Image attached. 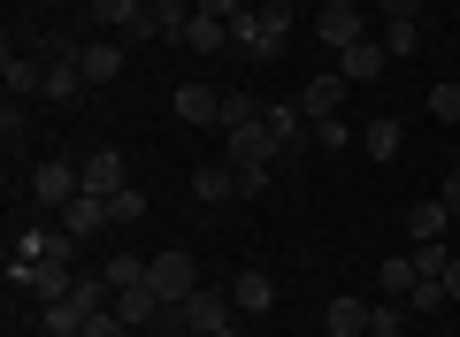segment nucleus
<instances>
[{"label": "nucleus", "mask_w": 460, "mask_h": 337, "mask_svg": "<svg viewBox=\"0 0 460 337\" xmlns=\"http://www.w3.org/2000/svg\"><path fill=\"white\" fill-rule=\"evenodd\" d=\"M0 84H8V100H31L39 84H47V62L23 54V47H8V54H0Z\"/></svg>", "instance_id": "obj_11"}, {"label": "nucleus", "mask_w": 460, "mask_h": 337, "mask_svg": "<svg viewBox=\"0 0 460 337\" xmlns=\"http://www.w3.org/2000/svg\"><path fill=\"white\" fill-rule=\"evenodd\" d=\"M345 93H353V84H345V69H323V77H307L299 108H307L314 123H323V115H338V108H345Z\"/></svg>", "instance_id": "obj_14"}, {"label": "nucleus", "mask_w": 460, "mask_h": 337, "mask_svg": "<svg viewBox=\"0 0 460 337\" xmlns=\"http://www.w3.org/2000/svg\"><path fill=\"white\" fill-rule=\"evenodd\" d=\"M314 31H323V47H361L368 39V8H323V16H314Z\"/></svg>", "instance_id": "obj_10"}, {"label": "nucleus", "mask_w": 460, "mask_h": 337, "mask_svg": "<svg viewBox=\"0 0 460 337\" xmlns=\"http://www.w3.org/2000/svg\"><path fill=\"white\" fill-rule=\"evenodd\" d=\"M146 284L162 291V299H192V291H199V261L184 253V245H169V253L146 261Z\"/></svg>", "instance_id": "obj_5"}, {"label": "nucleus", "mask_w": 460, "mask_h": 337, "mask_svg": "<svg viewBox=\"0 0 460 337\" xmlns=\"http://www.w3.org/2000/svg\"><path fill=\"white\" fill-rule=\"evenodd\" d=\"M376 284H384V299H407V291L422 284V269H414V253H392V261H384V276H376Z\"/></svg>", "instance_id": "obj_25"}, {"label": "nucleus", "mask_w": 460, "mask_h": 337, "mask_svg": "<svg viewBox=\"0 0 460 337\" xmlns=\"http://www.w3.org/2000/svg\"><path fill=\"white\" fill-rule=\"evenodd\" d=\"M100 276H108L115 291H131V284H146V261H138V253H108V269H100Z\"/></svg>", "instance_id": "obj_30"}, {"label": "nucleus", "mask_w": 460, "mask_h": 337, "mask_svg": "<svg viewBox=\"0 0 460 337\" xmlns=\"http://www.w3.org/2000/svg\"><path fill=\"white\" fill-rule=\"evenodd\" d=\"M184 337H208V330H184Z\"/></svg>", "instance_id": "obj_43"}, {"label": "nucleus", "mask_w": 460, "mask_h": 337, "mask_svg": "<svg viewBox=\"0 0 460 337\" xmlns=\"http://www.w3.org/2000/svg\"><path fill=\"white\" fill-rule=\"evenodd\" d=\"M269 130H277L284 154H307V146H314V115L299 108V100H269Z\"/></svg>", "instance_id": "obj_7"}, {"label": "nucleus", "mask_w": 460, "mask_h": 337, "mask_svg": "<svg viewBox=\"0 0 460 337\" xmlns=\"http://www.w3.org/2000/svg\"><path fill=\"white\" fill-rule=\"evenodd\" d=\"M376 16H384V23H399V16H422V0H376Z\"/></svg>", "instance_id": "obj_39"}, {"label": "nucleus", "mask_w": 460, "mask_h": 337, "mask_svg": "<svg viewBox=\"0 0 460 337\" xmlns=\"http://www.w3.org/2000/svg\"><path fill=\"white\" fill-rule=\"evenodd\" d=\"M138 215H146V184H123V192H108V230H131Z\"/></svg>", "instance_id": "obj_24"}, {"label": "nucleus", "mask_w": 460, "mask_h": 337, "mask_svg": "<svg viewBox=\"0 0 460 337\" xmlns=\"http://www.w3.org/2000/svg\"><path fill=\"white\" fill-rule=\"evenodd\" d=\"M8 291H39V299H69V291H77V276H69V261H23V253H8Z\"/></svg>", "instance_id": "obj_3"}, {"label": "nucleus", "mask_w": 460, "mask_h": 337, "mask_svg": "<svg viewBox=\"0 0 460 337\" xmlns=\"http://www.w3.org/2000/svg\"><path fill=\"white\" fill-rule=\"evenodd\" d=\"M445 230H453V215H445V200H422V208L407 215V238H414V245H438Z\"/></svg>", "instance_id": "obj_21"}, {"label": "nucleus", "mask_w": 460, "mask_h": 337, "mask_svg": "<svg viewBox=\"0 0 460 337\" xmlns=\"http://www.w3.org/2000/svg\"><path fill=\"white\" fill-rule=\"evenodd\" d=\"M192 23V0H146V23L131 31V47H154V39H184Z\"/></svg>", "instance_id": "obj_6"}, {"label": "nucleus", "mask_w": 460, "mask_h": 337, "mask_svg": "<svg viewBox=\"0 0 460 337\" xmlns=\"http://www.w3.org/2000/svg\"><path fill=\"white\" fill-rule=\"evenodd\" d=\"M269 192V169H238V200H261Z\"/></svg>", "instance_id": "obj_38"}, {"label": "nucleus", "mask_w": 460, "mask_h": 337, "mask_svg": "<svg viewBox=\"0 0 460 337\" xmlns=\"http://www.w3.org/2000/svg\"><path fill=\"white\" fill-rule=\"evenodd\" d=\"M438 200H445V215L460 223V169H445V192H438Z\"/></svg>", "instance_id": "obj_40"}, {"label": "nucleus", "mask_w": 460, "mask_h": 337, "mask_svg": "<svg viewBox=\"0 0 460 337\" xmlns=\"http://www.w3.org/2000/svg\"><path fill=\"white\" fill-rule=\"evenodd\" d=\"M62 230H69V238H93V230H108V200H100V192H77V200L62 208Z\"/></svg>", "instance_id": "obj_18"}, {"label": "nucleus", "mask_w": 460, "mask_h": 337, "mask_svg": "<svg viewBox=\"0 0 460 337\" xmlns=\"http://www.w3.org/2000/svg\"><path fill=\"white\" fill-rule=\"evenodd\" d=\"M77 69H84V84H115V77H123V47H108V39H84Z\"/></svg>", "instance_id": "obj_17"}, {"label": "nucleus", "mask_w": 460, "mask_h": 337, "mask_svg": "<svg viewBox=\"0 0 460 337\" xmlns=\"http://www.w3.org/2000/svg\"><path fill=\"white\" fill-rule=\"evenodd\" d=\"M192 8H199V16H215V23H238V16H246V0H192Z\"/></svg>", "instance_id": "obj_37"}, {"label": "nucleus", "mask_w": 460, "mask_h": 337, "mask_svg": "<svg viewBox=\"0 0 460 337\" xmlns=\"http://www.w3.org/2000/svg\"><path fill=\"white\" fill-rule=\"evenodd\" d=\"M123 184H131V161L115 154V146H93V154H84V192H123Z\"/></svg>", "instance_id": "obj_9"}, {"label": "nucleus", "mask_w": 460, "mask_h": 337, "mask_svg": "<svg viewBox=\"0 0 460 337\" xmlns=\"http://www.w3.org/2000/svg\"><path fill=\"white\" fill-rule=\"evenodd\" d=\"M23 192H31V208L62 215L69 200L84 192V161H69V154H47V161H31V177H23Z\"/></svg>", "instance_id": "obj_2"}, {"label": "nucleus", "mask_w": 460, "mask_h": 337, "mask_svg": "<svg viewBox=\"0 0 460 337\" xmlns=\"http://www.w3.org/2000/svg\"><path fill=\"white\" fill-rule=\"evenodd\" d=\"M384 54H392V62H399V54H422V16H399V23H384Z\"/></svg>", "instance_id": "obj_26"}, {"label": "nucleus", "mask_w": 460, "mask_h": 337, "mask_svg": "<svg viewBox=\"0 0 460 337\" xmlns=\"http://www.w3.org/2000/svg\"><path fill=\"white\" fill-rule=\"evenodd\" d=\"M429 115L460 130V84H453V77H445V84H429Z\"/></svg>", "instance_id": "obj_32"}, {"label": "nucleus", "mask_w": 460, "mask_h": 337, "mask_svg": "<svg viewBox=\"0 0 460 337\" xmlns=\"http://www.w3.org/2000/svg\"><path fill=\"white\" fill-rule=\"evenodd\" d=\"M361 146H368V154H376V161H399V146H407V130H399L392 115H376V123L361 130Z\"/></svg>", "instance_id": "obj_27"}, {"label": "nucleus", "mask_w": 460, "mask_h": 337, "mask_svg": "<svg viewBox=\"0 0 460 337\" xmlns=\"http://www.w3.org/2000/svg\"><path fill=\"white\" fill-rule=\"evenodd\" d=\"M223 291H230V306H238V315H269V306H277V284H269L261 269H238Z\"/></svg>", "instance_id": "obj_12"}, {"label": "nucleus", "mask_w": 460, "mask_h": 337, "mask_svg": "<svg viewBox=\"0 0 460 337\" xmlns=\"http://www.w3.org/2000/svg\"><path fill=\"white\" fill-rule=\"evenodd\" d=\"M323 330H330V337H368V299H353V291H338V299L323 306Z\"/></svg>", "instance_id": "obj_16"}, {"label": "nucleus", "mask_w": 460, "mask_h": 337, "mask_svg": "<svg viewBox=\"0 0 460 337\" xmlns=\"http://www.w3.org/2000/svg\"><path fill=\"white\" fill-rule=\"evenodd\" d=\"M77 93H84V69H77V62H47V84H39V100H54V108H69Z\"/></svg>", "instance_id": "obj_23"}, {"label": "nucleus", "mask_w": 460, "mask_h": 337, "mask_svg": "<svg viewBox=\"0 0 460 337\" xmlns=\"http://www.w3.org/2000/svg\"><path fill=\"white\" fill-rule=\"evenodd\" d=\"M269 115V100H253V93H223V130H238V123H261Z\"/></svg>", "instance_id": "obj_28"}, {"label": "nucleus", "mask_w": 460, "mask_h": 337, "mask_svg": "<svg viewBox=\"0 0 460 337\" xmlns=\"http://www.w3.org/2000/svg\"><path fill=\"white\" fill-rule=\"evenodd\" d=\"M292 23H299L292 0H261V8H246V16L230 23V47H238V54H261V62H277L284 39H292Z\"/></svg>", "instance_id": "obj_1"}, {"label": "nucleus", "mask_w": 460, "mask_h": 337, "mask_svg": "<svg viewBox=\"0 0 460 337\" xmlns=\"http://www.w3.org/2000/svg\"><path fill=\"white\" fill-rule=\"evenodd\" d=\"M323 8H361V0H323Z\"/></svg>", "instance_id": "obj_42"}, {"label": "nucleus", "mask_w": 460, "mask_h": 337, "mask_svg": "<svg viewBox=\"0 0 460 337\" xmlns=\"http://www.w3.org/2000/svg\"><path fill=\"white\" fill-rule=\"evenodd\" d=\"M77 337H138V330H131V322H123V315H115V306H108V315H93V322H84Z\"/></svg>", "instance_id": "obj_35"}, {"label": "nucleus", "mask_w": 460, "mask_h": 337, "mask_svg": "<svg viewBox=\"0 0 460 337\" xmlns=\"http://www.w3.org/2000/svg\"><path fill=\"white\" fill-rule=\"evenodd\" d=\"M84 322H93V315H84L77 299H47V306H39V337H77Z\"/></svg>", "instance_id": "obj_20"}, {"label": "nucleus", "mask_w": 460, "mask_h": 337, "mask_svg": "<svg viewBox=\"0 0 460 337\" xmlns=\"http://www.w3.org/2000/svg\"><path fill=\"white\" fill-rule=\"evenodd\" d=\"M445 261H453V253H445V238L438 245H414V269H422V276H445Z\"/></svg>", "instance_id": "obj_36"}, {"label": "nucleus", "mask_w": 460, "mask_h": 337, "mask_svg": "<svg viewBox=\"0 0 460 337\" xmlns=\"http://www.w3.org/2000/svg\"><path fill=\"white\" fill-rule=\"evenodd\" d=\"M284 146H277V130H269V115L261 123H238V130H223V161L230 169H269Z\"/></svg>", "instance_id": "obj_4"}, {"label": "nucleus", "mask_w": 460, "mask_h": 337, "mask_svg": "<svg viewBox=\"0 0 460 337\" xmlns=\"http://www.w3.org/2000/svg\"><path fill=\"white\" fill-rule=\"evenodd\" d=\"M384 62H392V54H384V39H376V31H368L361 47H345V54H338L345 84H376V77H384Z\"/></svg>", "instance_id": "obj_13"}, {"label": "nucleus", "mask_w": 460, "mask_h": 337, "mask_svg": "<svg viewBox=\"0 0 460 337\" xmlns=\"http://www.w3.org/2000/svg\"><path fill=\"white\" fill-rule=\"evenodd\" d=\"M84 16H93L100 31H123V39H131L138 23H146V0H84Z\"/></svg>", "instance_id": "obj_15"}, {"label": "nucleus", "mask_w": 460, "mask_h": 337, "mask_svg": "<svg viewBox=\"0 0 460 337\" xmlns=\"http://www.w3.org/2000/svg\"><path fill=\"white\" fill-rule=\"evenodd\" d=\"M177 123H192V130L215 123V130H223V93H215V84H199V77L177 84Z\"/></svg>", "instance_id": "obj_8"}, {"label": "nucleus", "mask_w": 460, "mask_h": 337, "mask_svg": "<svg viewBox=\"0 0 460 337\" xmlns=\"http://www.w3.org/2000/svg\"><path fill=\"white\" fill-rule=\"evenodd\" d=\"M0 138H8V154L31 138V108H23V100H8V108H0Z\"/></svg>", "instance_id": "obj_31"}, {"label": "nucleus", "mask_w": 460, "mask_h": 337, "mask_svg": "<svg viewBox=\"0 0 460 337\" xmlns=\"http://www.w3.org/2000/svg\"><path fill=\"white\" fill-rule=\"evenodd\" d=\"M438 284H445V299H453V306H460V253H453V261H445V276H438Z\"/></svg>", "instance_id": "obj_41"}, {"label": "nucleus", "mask_w": 460, "mask_h": 337, "mask_svg": "<svg viewBox=\"0 0 460 337\" xmlns=\"http://www.w3.org/2000/svg\"><path fill=\"white\" fill-rule=\"evenodd\" d=\"M438 306H445V284H438V276H422V284L407 291V315H438Z\"/></svg>", "instance_id": "obj_34"}, {"label": "nucleus", "mask_w": 460, "mask_h": 337, "mask_svg": "<svg viewBox=\"0 0 460 337\" xmlns=\"http://www.w3.org/2000/svg\"><path fill=\"white\" fill-rule=\"evenodd\" d=\"M407 330V299H376L368 306V337H399Z\"/></svg>", "instance_id": "obj_29"}, {"label": "nucleus", "mask_w": 460, "mask_h": 337, "mask_svg": "<svg viewBox=\"0 0 460 337\" xmlns=\"http://www.w3.org/2000/svg\"><path fill=\"white\" fill-rule=\"evenodd\" d=\"M192 200H199V208L238 200V169H230V161H223V169H192Z\"/></svg>", "instance_id": "obj_19"}, {"label": "nucleus", "mask_w": 460, "mask_h": 337, "mask_svg": "<svg viewBox=\"0 0 460 337\" xmlns=\"http://www.w3.org/2000/svg\"><path fill=\"white\" fill-rule=\"evenodd\" d=\"M177 47H192V54H223V47H230V23H215V16H199V8H192V23H184Z\"/></svg>", "instance_id": "obj_22"}, {"label": "nucleus", "mask_w": 460, "mask_h": 337, "mask_svg": "<svg viewBox=\"0 0 460 337\" xmlns=\"http://www.w3.org/2000/svg\"><path fill=\"white\" fill-rule=\"evenodd\" d=\"M314 146H323V154H345V146H353V130H345V115H323V123H314Z\"/></svg>", "instance_id": "obj_33"}]
</instances>
